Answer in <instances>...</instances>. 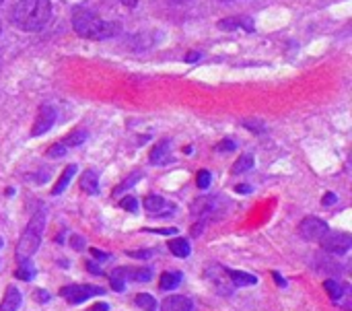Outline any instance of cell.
Instances as JSON below:
<instances>
[{
	"mask_svg": "<svg viewBox=\"0 0 352 311\" xmlns=\"http://www.w3.org/2000/svg\"><path fill=\"white\" fill-rule=\"evenodd\" d=\"M161 311H192V301L184 295H169L161 303Z\"/></svg>",
	"mask_w": 352,
	"mask_h": 311,
	"instance_id": "cell-11",
	"label": "cell"
},
{
	"mask_svg": "<svg viewBox=\"0 0 352 311\" xmlns=\"http://www.w3.org/2000/svg\"><path fill=\"white\" fill-rule=\"evenodd\" d=\"M210 180H212L210 171H208V169H202V171H198V180H196V184H198V188H200V190H208V188H210Z\"/></svg>",
	"mask_w": 352,
	"mask_h": 311,
	"instance_id": "cell-25",
	"label": "cell"
},
{
	"mask_svg": "<svg viewBox=\"0 0 352 311\" xmlns=\"http://www.w3.org/2000/svg\"><path fill=\"white\" fill-rule=\"evenodd\" d=\"M80 188H82V192H89V194H99V178H97V173L93 171V169H89V171H85L82 173V178H80Z\"/></svg>",
	"mask_w": 352,
	"mask_h": 311,
	"instance_id": "cell-16",
	"label": "cell"
},
{
	"mask_svg": "<svg viewBox=\"0 0 352 311\" xmlns=\"http://www.w3.org/2000/svg\"><path fill=\"white\" fill-rule=\"evenodd\" d=\"M144 208H146V213L153 215V217H169V215H175V211H177L175 204L167 202V200H165L163 196H159V194L146 196V198H144Z\"/></svg>",
	"mask_w": 352,
	"mask_h": 311,
	"instance_id": "cell-7",
	"label": "cell"
},
{
	"mask_svg": "<svg viewBox=\"0 0 352 311\" xmlns=\"http://www.w3.org/2000/svg\"><path fill=\"white\" fill-rule=\"evenodd\" d=\"M182 272L173 270V272H163L161 279H159V287L161 291H175L179 285H182Z\"/></svg>",
	"mask_w": 352,
	"mask_h": 311,
	"instance_id": "cell-14",
	"label": "cell"
},
{
	"mask_svg": "<svg viewBox=\"0 0 352 311\" xmlns=\"http://www.w3.org/2000/svg\"><path fill=\"white\" fill-rule=\"evenodd\" d=\"M99 295H105V289H101L97 285H66L60 289V297H64L72 305H78V303L89 301L91 297H99Z\"/></svg>",
	"mask_w": 352,
	"mask_h": 311,
	"instance_id": "cell-4",
	"label": "cell"
},
{
	"mask_svg": "<svg viewBox=\"0 0 352 311\" xmlns=\"http://www.w3.org/2000/svg\"><path fill=\"white\" fill-rule=\"evenodd\" d=\"M70 244H72V248H74V250H78V252L85 248V239H82V237H78V235H72V237H70Z\"/></svg>",
	"mask_w": 352,
	"mask_h": 311,
	"instance_id": "cell-33",
	"label": "cell"
},
{
	"mask_svg": "<svg viewBox=\"0 0 352 311\" xmlns=\"http://www.w3.org/2000/svg\"><path fill=\"white\" fill-rule=\"evenodd\" d=\"M225 2H231V0H225Z\"/></svg>",
	"mask_w": 352,
	"mask_h": 311,
	"instance_id": "cell-44",
	"label": "cell"
},
{
	"mask_svg": "<svg viewBox=\"0 0 352 311\" xmlns=\"http://www.w3.org/2000/svg\"><path fill=\"white\" fill-rule=\"evenodd\" d=\"M243 126H245V128H250L252 132H258V134H260V132H264V126H262L260 122H252V120H245V122H243Z\"/></svg>",
	"mask_w": 352,
	"mask_h": 311,
	"instance_id": "cell-31",
	"label": "cell"
},
{
	"mask_svg": "<svg viewBox=\"0 0 352 311\" xmlns=\"http://www.w3.org/2000/svg\"><path fill=\"white\" fill-rule=\"evenodd\" d=\"M87 130H76V132H72L70 136H66L60 144L64 147V149H70V147H78V144H82L85 140H87Z\"/></svg>",
	"mask_w": 352,
	"mask_h": 311,
	"instance_id": "cell-21",
	"label": "cell"
},
{
	"mask_svg": "<svg viewBox=\"0 0 352 311\" xmlns=\"http://www.w3.org/2000/svg\"><path fill=\"white\" fill-rule=\"evenodd\" d=\"M14 277L19 279V281H33L35 279V266L29 262V260H23V262H19V268L14 270Z\"/></svg>",
	"mask_w": 352,
	"mask_h": 311,
	"instance_id": "cell-19",
	"label": "cell"
},
{
	"mask_svg": "<svg viewBox=\"0 0 352 311\" xmlns=\"http://www.w3.org/2000/svg\"><path fill=\"white\" fill-rule=\"evenodd\" d=\"M223 272L229 277L233 287H254V285H258L256 275H250V272H243V270H231V268H223Z\"/></svg>",
	"mask_w": 352,
	"mask_h": 311,
	"instance_id": "cell-10",
	"label": "cell"
},
{
	"mask_svg": "<svg viewBox=\"0 0 352 311\" xmlns=\"http://www.w3.org/2000/svg\"><path fill=\"white\" fill-rule=\"evenodd\" d=\"M91 311H109V308H107V303H95Z\"/></svg>",
	"mask_w": 352,
	"mask_h": 311,
	"instance_id": "cell-39",
	"label": "cell"
},
{
	"mask_svg": "<svg viewBox=\"0 0 352 311\" xmlns=\"http://www.w3.org/2000/svg\"><path fill=\"white\" fill-rule=\"evenodd\" d=\"M272 277H274V281H276V285H278V287H287V281H285L278 272H272Z\"/></svg>",
	"mask_w": 352,
	"mask_h": 311,
	"instance_id": "cell-38",
	"label": "cell"
},
{
	"mask_svg": "<svg viewBox=\"0 0 352 311\" xmlns=\"http://www.w3.org/2000/svg\"><path fill=\"white\" fill-rule=\"evenodd\" d=\"M338 202V196L334 194V192H328L326 196H324V206H332V204H336Z\"/></svg>",
	"mask_w": 352,
	"mask_h": 311,
	"instance_id": "cell-35",
	"label": "cell"
},
{
	"mask_svg": "<svg viewBox=\"0 0 352 311\" xmlns=\"http://www.w3.org/2000/svg\"><path fill=\"white\" fill-rule=\"evenodd\" d=\"M120 277L126 281H138V283H148L153 279V270L151 268H118Z\"/></svg>",
	"mask_w": 352,
	"mask_h": 311,
	"instance_id": "cell-12",
	"label": "cell"
},
{
	"mask_svg": "<svg viewBox=\"0 0 352 311\" xmlns=\"http://www.w3.org/2000/svg\"><path fill=\"white\" fill-rule=\"evenodd\" d=\"M0 248H2V237H0Z\"/></svg>",
	"mask_w": 352,
	"mask_h": 311,
	"instance_id": "cell-42",
	"label": "cell"
},
{
	"mask_svg": "<svg viewBox=\"0 0 352 311\" xmlns=\"http://www.w3.org/2000/svg\"><path fill=\"white\" fill-rule=\"evenodd\" d=\"M109 283H111V289H113V291H118V293H122V291L126 289V281L120 277L118 268H116V270H111V275H109Z\"/></svg>",
	"mask_w": 352,
	"mask_h": 311,
	"instance_id": "cell-24",
	"label": "cell"
},
{
	"mask_svg": "<svg viewBox=\"0 0 352 311\" xmlns=\"http://www.w3.org/2000/svg\"><path fill=\"white\" fill-rule=\"evenodd\" d=\"M87 268H89L91 272H95V275H101V270L95 266V262H87Z\"/></svg>",
	"mask_w": 352,
	"mask_h": 311,
	"instance_id": "cell-40",
	"label": "cell"
},
{
	"mask_svg": "<svg viewBox=\"0 0 352 311\" xmlns=\"http://www.w3.org/2000/svg\"><path fill=\"white\" fill-rule=\"evenodd\" d=\"M21 303H23V295L19 293V289L16 287H8L6 295H4V299L0 303V311H16L21 308Z\"/></svg>",
	"mask_w": 352,
	"mask_h": 311,
	"instance_id": "cell-13",
	"label": "cell"
},
{
	"mask_svg": "<svg viewBox=\"0 0 352 311\" xmlns=\"http://www.w3.org/2000/svg\"><path fill=\"white\" fill-rule=\"evenodd\" d=\"M0 31H2V25H0Z\"/></svg>",
	"mask_w": 352,
	"mask_h": 311,
	"instance_id": "cell-43",
	"label": "cell"
},
{
	"mask_svg": "<svg viewBox=\"0 0 352 311\" xmlns=\"http://www.w3.org/2000/svg\"><path fill=\"white\" fill-rule=\"evenodd\" d=\"M128 256H130V258H134V260H148V258H153V256H155V250H138V252H128Z\"/></svg>",
	"mask_w": 352,
	"mask_h": 311,
	"instance_id": "cell-27",
	"label": "cell"
},
{
	"mask_svg": "<svg viewBox=\"0 0 352 311\" xmlns=\"http://www.w3.org/2000/svg\"><path fill=\"white\" fill-rule=\"evenodd\" d=\"M33 295H35V301H39V303H47L52 299V295L47 291H43V289H37Z\"/></svg>",
	"mask_w": 352,
	"mask_h": 311,
	"instance_id": "cell-30",
	"label": "cell"
},
{
	"mask_svg": "<svg viewBox=\"0 0 352 311\" xmlns=\"http://www.w3.org/2000/svg\"><path fill=\"white\" fill-rule=\"evenodd\" d=\"M328 231H330L328 223L322 221V219H318V217H307L299 225V235L303 239H307V242H314V244H320L326 237Z\"/></svg>",
	"mask_w": 352,
	"mask_h": 311,
	"instance_id": "cell-5",
	"label": "cell"
},
{
	"mask_svg": "<svg viewBox=\"0 0 352 311\" xmlns=\"http://www.w3.org/2000/svg\"><path fill=\"white\" fill-rule=\"evenodd\" d=\"M0 2H2V0H0Z\"/></svg>",
	"mask_w": 352,
	"mask_h": 311,
	"instance_id": "cell-45",
	"label": "cell"
},
{
	"mask_svg": "<svg viewBox=\"0 0 352 311\" xmlns=\"http://www.w3.org/2000/svg\"><path fill=\"white\" fill-rule=\"evenodd\" d=\"M56 118H58V111H56V107H52V105H41L39 107V116H37V122H35V126H33V130H31V134L33 136H39V134H45L54 124H56Z\"/></svg>",
	"mask_w": 352,
	"mask_h": 311,
	"instance_id": "cell-8",
	"label": "cell"
},
{
	"mask_svg": "<svg viewBox=\"0 0 352 311\" xmlns=\"http://www.w3.org/2000/svg\"><path fill=\"white\" fill-rule=\"evenodd\" d=\"M43 227H45V213L43 211H37L31 221L27 223V229L23 231L19 244H16V260L23 262V260H29L41 246V235H43Z\"/></svg>",
	"mask_w": 352,
	"mask_h": 311,
	"instance_id": "cell-3",
	"label": "cell"
},
{
	"mask_svg": "<svg viewBox=\"0 0 352 311\" xmlns=\"http://www.w3.org/2000/svg\"><path fill=\"white\" fill-rule=\"evenodd\" d=\"M200 58H202V54H200V52H192V54H188V56H186V62H188V64H192V62H198Z\"/></svg>",
	"mask_w": 352,
	"mask_h": 311,
	"instance_id": "cell-37",
	"label": "cell"
},
{
	"mask_svg": "<svg viewBox=\"0 0 352 311\" xmlns=\"http://www.w3.org/2000/svg\"><path fill=\"white\" fill-rule=\"evenodd\" d=\"M153 165H169L171 163V140L163 138L153 151H151Z\"/></svg>",
	"mask_w": 352,
	"mask_h": 311,
	"instance_id": "cell-9",
	"label": "cell"
},
{
	"mask_svg": "<svg viewBox=\"0 0 352 311\" xmlns=\"http://www.w3.org/2000/svg\"><path fill=\"white\" fill-rule=\"evenodd\" d=\"M235 147H237V144H235V140H229V138H227V140L219 142V147H217V149H219V151H233Z\"/></svg>",
	"mask_w": 352,
	"mask_h": 311,
	"instance_id": "cell-32",
	"label": "cell"
},
{
	"mask_svg": "<svg viewBox=\"0 0 352 311\" xmlns=\"http://www.w3.org/2000/svg\"><path fill=\"white\" fill-rule=\"evenodd\" d=\"M324 246V250L328 254H334V256H342L351 250L352 237L351 233H344V231H328L326 237L320 242Z\"/></svg>",
	"mask_w": 352,
	"mask_h": 311,
	"instance_id": "cell-6",
	"label": "cell"
},
{
	"mask_svg": "<svg viewBox=\"0 0 352 311\" xmlns=\"http://www.w3.org/2000/svg\"><path fill=\"white\" fill-rule=\"evenodd\" d=\"M89 252H91V256H93V258H97V260H101V262H105V260H109V258H111L109 254H105V252H99V250H95V248H91Z\"/></svg>",
	"mask_w": 352,
	"mask_h": 311,
	"instance_id": "cell-34",
	"label": "cell"
},
{
	"mask_svg": "<svg viewBox=\"0 0 352 311\" xmlns=\"http://www.w3.org/2000/svg\"><path fill=\"white\" fill-rule=\"evenodd\" d=\"M235 192H237V194H252V192H254V188H252V186H248V184H239V186L235 188Z\"/></svg>",
	"mask_w": 352,
	"mask_h": 311,
	"instance_id": "cell-36",
	"label": "cell"
},
{
	"mask_svg": "<svg viewBox=\"0 0 352 311\" xmlns=\"http://www.w3.org/2000/svg\"><path fill=\"white\" fill-rule=\"evenodd\" d=\"M52 17L50 0H19L12 6L10 19L23 31H39L47 25Z\"/></svg>",
	"mask_w": 352,
	"mask_h": 311,
	"instance_id": "cell-2",
	"label": "cell"
},
{
	"mask_svg": "<svg viewBox=\"0 0 352 311\" xmlns=\"http://www.w3.org/2000/svg\"><path fill=\"white\" fill-rule=\"evenodd\" d=\"M169 252L177 258H188L192 254V248L188 244V239H171L169 242Z\"/></svg>",
	"mask_w": 352,
	"mask_h": 311,
	"instance_id": "cell-17",
	"label": "cell"
},
{
	"mask_svg": "<svg viewBox=\"0 0 352 311\" xmlns=\"http://www.w3.org/2000/svg\"><path fill=\"white\" fill-rule=\"evenodd\" d=\"M122 208H126L128 213H138V200L134 196H128L122 200Z\"/></svg>",
	"mask_w": 352,
	"mask_h": 311,
	"instance_id": "cell-26",
	"label": "cell"
},
{
	"mask_svg": "<svg viewBox=\"0 0 352 311\" xmlns=\"http://www.w3.org/2000/svg\"><path fill=\"white\" fill-rule=\"evenodd\" d=\"M62 155H66V149L58 142V144H54L50 151H47V157H62Z\"/></svg>",
	"mask_w": 352,
	"mask_h": 311,
	"instance_id": "cell-28",
	"label": "cell"
},
{
	"mask_svg": "<svg viewBox=\"0 0 352 311\" xmlns=\"http://www.w3.org/2000/svg\"><path fill=\"white\" fill-rule=\"evenodd\" d=\"M72 27L80 37L93 39V41L116 37L122 31L120 21H103L95 10L87 8V6H76L72 10Z\"/></svg>",
	"mask_w": 352,
	"mask_h": 311,
	"instance_id": "cell-1",
	"label": "cell"
},
{
	"mask_svg": "<svg viewBox=\"0 0 352 311\" xmlns=\"http://www.w3.org/2000/svg\"><path fill=\"white\" fill-rule=\"evenodd\" d=\"M221 29H235V27H243L245 31H254V21L243 17V19H227V21H221L219 23Z\"/></svg>",
	"mask_w": 352,
	"mask_h": 311,
	"instance_id": "cell-18",
	"label": "cell"
},
{
	"mask_svg": "<svg viewBox=\"0 0 352 311\" xmlns=\"http://www.w3.org/2000/svg\"><path fill=\"white\" fill-rule=\"evenodd\" d=\"M148 233H159V235H177V231L179 229H175V227H163V229H146Z\"/></svg>",
	"mask_w": 352,
	"mask_h": 311,
	"instance_id": "cell-29",
	"label": "cell"
},
{
	"mask_svg": "<svg viewBox=\"0 0 352 311\" xmlns=\"http://www.w3.org/2000/svg\"><path fill=\"white\" fill-rule=\"evenodd\" d=\"M76 171H78V167H76V165H68V167L62 171V175H60V180L56 182V186L52 188V194H54V196L62 194V192L66 190V186L70 184V180L74 178V173H76Z\"/></svg>",
	"mask_w": 352,
	"mask_h": 311,
	"instance_id": "cell-15",
	"label": "cell"
},
{
	"mask_svg": "<svg viewBox=\"0 0 352 311\" xmlns=\"http://www.w3.org/2000/svg\"><path fill=\"white\" fill-rule=\"evenodd\" d=\"M136 305L140 308L142 311H157V301H155V297L153 295H148V293H140V295H136Z\"/></svg>",
	"mask_w": 352,
	"mask_h": 311,
	"instance_id": "cell-22",
	"label": "cell"
},
{
	"mask_svg": "<svg viewBox=\"0 0 352 311\" xmlns=\"http://www.w3.org/2000/svg\"><path fill=\"white\" fill-rule=\"evenodd\" d=\"M122 4H126V6H130V8H134L136 4H138V0H120Z\"/></svg>",
	"mask_w": 352,
	"mask_h": 311,
	"instance_id": "cell-41",
	"label": "cell"
},
{
	"mask_svg": "<svg viewBox=\"0 0 352 311\" xmlns=\"http://www.w3.org/2000/svg\"><path fill=\"white\" fill-rule=\"evenodd\" d=\"M254 155H250V153H243L239 159H237V163L233 165V173L235 175H241V173H245V171H250L252 167H254Z\"/></svg>",
	"mask_w": 352,
	"mask_h": 311,
	"instance_id": "cell-20",
	"label": "cell"
},
{
	"mask_svg": "<svg viewBox=\"0 0 352 311\" xmlns=\"http://www.w3.org/2000/svg\"><path fill=\"white\" fill-rule=\"evenodd\" d=\"M140 178H142V173H140V171L130 173V175L126 178V182H122V184L113 190V196H120V192H126L128 188H132L134 184H138V182H140Z\"/></svg>",
	"mask_w": 352,
	"mask_h": 311,
	"instance_id": "cell-23",
	"label": "cell"
}]
</instances>
